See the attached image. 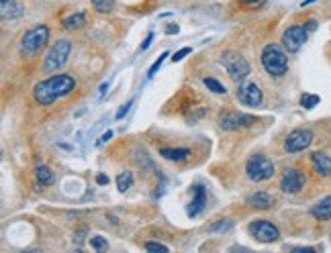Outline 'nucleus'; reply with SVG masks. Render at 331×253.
Instances as JSON below:
<instances>
[{
    "label": "nucleus",
    "mask_w": 331,
    "mask_h": 253,
    "mask_svg": "<svg viewBox=\"0 0 331 253\" xmlns=\"http://www.w3.org/2000/svg\"><path fill=\"white\" fill-rule=\"evenodd\" d=\"M204 86H206L211 92H215V94H225V92H227L225 86L221 84V82H217L215 78H204Z\"/></svg>",
    "instance_id": "obj_21"
},
{
    "label": "nucleus",
    "mask_w": 331,
    "mask_h": 253,
    "mask_svg": "<svg viewBox=\"0 0 331 253\" xmlns=\"http://www.w3.org/2000/svg\"><path fill=\"white\" fill-rule=\"evenodd\" d=\"M84 23H86V17H84V13H78V15L66 17V19L62 21L64 29H78V27H82Z\"/></svg>",
    "instance_id": "obj_18"
},
{
    "label": "nucleus",
    "mask_w": 331,
    "mask_h": 253,
    "mask_svg": "<svg viewBox=\"0 0 331 253\" xmlns=\"http://www.w3.org/2000/svg\"><path fill=\"white\" fill-rule=\"evenodd\" d=\"M206 115V109H198L194 115H188V123H196L200 117H204Z\"/></svg>",
    "instance_id": "obj_31"
},
{
    "label": "nucleus",
    "mask_w": 331,
    "mask_h": 253,
    "mask_svg": "<svg viewBox=\"0 0 331 253\" xmlns=\"http://www.w3.org/2000/svg\"><path fill=\"white\" fill-rule=\"evenodd\" d=\"M305 27H307L309 31H315V29H317V21H307Z\"/></svg>",
    "instance_id": "obj_37"
},
{
    "label": "nucleus",
    "mask_w": 331,
    "mask_h": 253,
    "mask_svg": "<svg viewBox=\"0 0 331 253\" xmlns=\"http://www.w3.org/2000/svg\"><path fill=\"white\" fill-rule=\"evenodd\" d=\"M131 186H133V174H131V172L119 174V178H117V188H119L121 192H127Z\"/></svg>",
    "instance_id": "obj_20"
},
{
    "label": "nucleus",
    "mask_w": 331,
    "mask_h": 253,
    "mask_svg": "<svg viewBox=\"0 0 331 253\" xmlns=\"http://www.w3.org/2000/svg\"><path fill=\"white\" fill-rule=\"evenodd\" d=\"M11 7H13L11 13H3L5 19H9V17L13 19V17H21V15H23V7H21V5H11Z\"/></svg>",
    "instance_id": "obj_29"
},
{
    "label": "nucleus",
    "mask_w": 331,
    "mask_h": 253,
    "mask_svg": "<svg viewBox=\"0 0 331 253\" xmlns=\"http://www.w3.org/2000/svg\"><path fill=\"white\" fill-rule=\"evenodd\" d=\"M319 100H321V98H319L317 94H303V96H301V105H303L305 109H315V107L319 105Z\"/></svg>",
    "instance_id": "obj_22"
},
{
    "label": "nucleus",
    "mask_w": 331,
    "mask_h": 253,
    "mask_svg": "<svg viewBox=\"0 0 331 253\" xmlns=\"http://www.w3.org/2000/svg\"><path fill=\"white\" fill-rule=\"evenodd\" d=\"M166 58H168V52H166V54H161V56H159V58L155 60V64H153V66L149 68V74H147L149 78H153V76H155V72H157V70L161 68V64H163V60H166Z\"/></svg>",
    "instance_id": "obj_26"
},
{
    "label": "nucleus",
    "mask_w": 331,
    "mask_h": 253,
    "mask_svg": "<svg viewBox=\"0 0 331 253\" xmlns=\"http://www.w3.org/2000/svg\"><path fill=\"white\" fill-rule=\"evenodd\" d=\"M305 184H307V178H305V174H303L301 170H297V168L286 170L284 176H282V180H280V188H282V192H286V194H297V192H301V190L305 188Z\"/></svg>",
    "instance_id": "obj_11"
},
{
    "label": "nucleus",
    "mask_w": 331,
    "mask_h": 253,
    "mask_svg": "<svg viewBox=\"0 0 331 253\" xmlns=\"http://www.w3.org/2000/svg\"><path fill=\"white\" fill-rule=\"evenodd\" d=\"M307 37H309V29L305 25H295V27H291V29L284 31L282 45L288 49L291 54H295V52H299V49L305 45Z\"/></svg>",
    "instance_id": "obj_10"
},
{
    "label": "nucleus",
    "mask_w": 331,
    "mask_h": 253,
    "mask_svg": "<svg viewBox=\"0 0 331 253\" xmlns=\"http://www.w3.org/2000/svg\"><path fill=\"white\" fill-rule=\"evenodd\" d=\"M311 162H313V168L319 176L327 178L331 176V158L327 154H323V151H317V154L311 156Z\"/></svg>",
    "instance_id": "obj_14"
},
{
    "label": "nucleus",
    "mask_w": 331,
    "mask_h": 253,
    "mask_svg": "<svg viewBox=\"0 0 331 253\" xmlns=\"http://www.w3.org/2000/svg\"><path fill=\"white\" fill-rule=\"evenodd\" d=\"M190 52H192V49H190V47H182V49H180V52H176V54H174V58H172V62H174V64H178V62H182V60H184L186 56H190Z\"/></svg>",
    "instance_id": "obj_28"
},
{
    "label": "nucleus",
    "mask_w": 331,
    "mask_h": 253,
    "mask_svg": "<svg viewBox=\"0 0 331 253\" xmlns=\"http://www.w3.org/2000/svg\"><path fill=\"white\" fill-rule=\"evenodd\" d=\"M262 66L272 76H284L288 72V58L278 45H266L262 49Z\"/></svg>",
    "instance_id": "obj_2"
},
{
    "label": "nucleus",
    "mask_w": 331,
    "mask_h": 253,
    "mask_svg": "<svg viewBox=\"0 0 331 253\" xmlns=\"http://www.w3.org/2000/svg\"><path fill=\"white\" fill-rule=\"evenodd\" d=\"M225 229H231V221H221L211 225V231H225Z\"/></svg>",
    "instance_id": "obj_30"
},
{
    "label": "nucleus",
    "mask_w": 331,
    "mask_h": 253,
    "mask_svg": "<svg viewBox=\"0 0 331 253\" xmlns=\"http://www.w3.org/2000/svg\"><path fill=\"white\" fill-rule=\"evenodd\" d=\"M145 249H147V251H161V253H168V247L161 245V243H155V241H147V243H145Z\"/></svg>",
    "instance_id": "obj_27"
},
{
    "label": "nucleus",
    "mask_w": 331,
    "mask_h": 253,
    "mask_svg": "<svg viewBox=\"0 0 331 253\" xmlns=\"http://www.w3.org/2000/svg\"><path fill=\"white\" fill-rule=\"evenodd\" d=\"M180 29H178V25H170L168 29H166V33H168V35H176Z\"/></svg>",
    "instance_id": "obj_36"
},
{
    "label": "nucleus",
    "mask_w": 331,
    "mask_h": 253,
    "mask_svg": "<svg viewBox=\"0 0 331 253\" xmlns=\"http://www.w3.org/2000/svg\"><path fill=\"white\" fill-rule=\"evenodd\" d=\"M151 41H153V33H149V35L145 37V41H143V45H141V52H145V49L151 45Z\"/></svg>",
    "instance_id": "obj_34"
},
{
    "label": "nucleus",
    "mask_w": 331,
    "mask_h": 253,
    "mask_svg": "<svg viewBox=\"0 0 331 253\" xmlns=\"http://www.w3.org/2000/svg\"><path fill=\"white\" fill-rule=\"evenodd\" d=\"M37 182L43 184V186L53 184V174H51V170L47 166H39L37 168Z\"/></svg>",
    "instance_id": "obj_19"
},
{
    "label": "nucleus",
    "mask_w": 331,
    "mask_h": 253,
    "mask_svg": "<svg viewBox=\"0 0 331 253\" xmlns=\"http://www.w3.org/2000/svg\"><path fill=\"white\" fill-rule=\"evenodd\" d=\"M247 202H250V207H254L258 211H266L274 205V196H270L268 192H256L247 198Z\"/></svg>",
    "instance_id": "obj_16"
},
{
    "label": "nucleus",
    "mask_w": 331,
    "mask_h": 253,
    "mask_svg": "<svg viewBox=\"0 0 331 253\" xmlns=\"http://www.w3.org/2000/svg\"><path fill=\"white\" fill-rule=\"evenodd\" d=\"M90 3L98 13H110L113 11V0H90Z\"/></svg>",
    "instance_id": "obj_23"
},
{
    "label": "nucleus",
    "mask_w": 331,
    "mask_h": 253,
    "mask_svg": "<svg viewBox=\"0 0 331 253\" xmlns=\"http://www.w3.org/2000/svg\"><path fill=\"white\" fill-rule=\"evenodd\" d=\"M311 215L317 221H329L331 219V196H325L323 200H319L317 205L311 209Z\"/></svg>",
    "instance_id": "obj_15"
},
{
    "label": "nucleus",
    "mask_w": 331,
    "mask_h": 253,
    "mask_svg": "<svg viewBox=\"0 0 331 253\" xmlns=\"http://www.w3.org/2000/svg\"><path fill=\"white\" fill-rule=\"evenodd\" d=\"M90 245H92V249H96V251H106V249H108V241H106L104 237H100V235L92 237V239H90Z\"/></svg>",
    "instance_id": "obj_24"
},
{
    "label": "nucleus",
    "mask_w": 331,
    "mask_h": 253,
    "mask_svg": "<svg viewBox=\"0 0 331 253\" xmlns=\"http://www.w3.org/2000/svg\"><path fill=\"white\" fill-rule=\"evenodd\" d=\"M274 172H276V168H274V164L266 158V156H252L250 160H247V164H245V174H247V178L252 180V182H264V180H270L272 176H274Z\"/></svg>",
    "instance_id": "obj_5"
},
{
    "label": "nucleus",
    "mask_w": 331,
    "mask_h": 253,
    "mask_svg": "<svg viewBox=\"0 0 331 253\" xmlns=\"http://www.w3.org/2000/svg\"><path fill=\"white\" fill-rule=\"evenodd\" d=\"M70 52H72V43L68 39H60V41H55L51 45V49L47 52L45 56V72H55V70H60L66 66L68 58H70Z\"/></svg>",
    "instance_id": "obj_4"
},
{
    "label": "nucleus",
    "mask_w": 331,
    "mask_h": 253,
    "mask_svg": "<svg viewBox=\"0 0 331 253\" xmlns=\"http://www.w3.org/2000/svg\"><path fill=\"white\" fill-rule=\"evenodd\" d=\"M192 194H194V198H192L190 207H188V217H196V215L202 211L204 202H206V190H204V186L194 184V186H192Z\"/></svg>",
    "instance_id": "obj_13"
},
{
    "label": "nucleus",
    "mask_w": 331,
    "mask_h": 253,
    "mask_svg": "<svg viewBox=\"0 0 331 253\" xmlns=\"http://www.w3.org/2000/svg\"><path fill=\"white\" fill-rule=\"evenodd\" d=\"M110 137H113V131H106V133H104V135L100 137V141H98V145H102V143H106V141H108Z\"/></svg>",
    "instance_id": "obj_35"
},
{
    "label": "nucleus",
    "mask_w": 331,
    "mask_h": 253,
    "mask_svg": "<svg viewBox=\"0 0 331 253\" xmlns=\"http://www.w3.org/2000/svg\"><path fill=\"white\" fill-rule=\"evenodd\" d=\"M108 182H110L108 176H104V174H98V176H96V184H98V186H106Z\"/></svg>",
    "instance_id": "obj_33"
},
{
    "label": "nucleus",
    "mask_w": 331,
    "mask_h": 253,
    "mask_svg": "<svg viewBox=\"0 0 331 253\" xmlns=\"http://www.w3.org/2000/svg\"><path fill=\"white\" fill-rule=\"evenodd\" d=\"M250 233H252V237H254L256 241H260V243H274L276 239L280 237L278 227L272 225L270 221H264V219L254 221V223L250 225Z\"/></svg>",
    "instance_id": "obj_8"
},
{
    "label": "nucleus",
    "mask_w": 331,
    "mask_h": 253,
    "mask_svg": "<svg viewBox=\"0 0 331 253\" xmlns=\"http://www.w3.org/2000/svg\"><path fill=\"white\" fill-rule=\"evenodd\" d=\"M159 156L163 160H170V162H182V160H186L190 156V149H184V147H176V149L163 147V149H159Z\"/></svg>",
    "instance_id": "obj_17"
},
{
    "label": "nucleus",
    "mask_w": 331,
    "mask_h": 253,
    "mask_svg": "<svg viewBox=\"0 0 331 253\" xmlns=\"http://www.w3.org/2000/svg\"><path fill=\"white\" fill-rule=\"evenodd\" d=\"M47 39H49V29H47V25H35L33 29H29V31L23 35L21 54L27 56V58H33L35 54H39L41 49L45 47Z\"/></svg>",
    "instance_id": "obj_3"
},
{
    "label": "nucleus",
    "mask_w": 331,
    "mask_h": 253,
    "mask_svg": "<svg viewBox=\"0 0 331 253\" xmlns=\"http://www.w3.org/2000/svg\"><path fill=\"white\" fill-rule=\"evenodd\" d=\"M239 5L245 9H262L266 5V0H239Z\"/></svg>",
    "instance_id": "obj_25"
},
{
    "label": "nucleus",
    "mask_w": 331,
    "mask_h": 253,
    "mask_svg": "<svg viewBox=\"0 0 331 253\" xmlns=\"http://www.w3.org/2000/svg\"><path fill=\"white\" fill-rule=\"evenodd\" d=\"M237 98H239V103L245 105V107H260L264 96H262L260 86L256 82H250V84H239Z\"/></svg>",
    "instance_id": "obj_12"
},
{
    "label": "nucleus",
    "mask_w": 331,
    "mask_h": 253,
    "mask_svg": "<svg viewBox=\"0 0 331 253\" xmlns=\"http://www.w3.org/2000/svg\"><path fill=\"white\" fill-rule=\"evenodd\" d=\"M131 105H133V100H129V103H127L125 107H121V109H119V113H117V119H123V117L129 113V107H131Z\"/></svg>",
    "instance_id": "obj_32"
},
{
    "label": "nucleus",
    "mask_w": 331,
    "mask_h": 253,
    "mask_svg": "<svg viewBox=\"0 0 331 253\" xmlns=\"http://www.w3.org/2000/svg\"><path fill=\"white\" fill-rule=\"evenodd\" d=\"M311 3H315V0H305V3H303V9H305V7H309Z\"/></svg>",
    "instance_id": "obj_39"
},
{
    "label": "nucleus",
    "mask_w": 331,
    "mask_h": 253,
    "mask_svg": "<svg viewBox=\"0 0 331 253\" xmlns=\"http://www.w3.org/2000/svg\"><path fill=\"white\" fill-rule=\"evenodd\" d=\"M256 123V119L252 115H243V113H235V111H225L219 117V125L225 131H237V129H245L252 127Z\"/></svg>",
    "instance_id": "obj_7"
},
{
    "label": "nucleus",
    "mask_w": 331,
    "mask_h": 253,
    "mask_svg": "<svg viewBox=\"0 0 331 253\" xmlns=\"http://www.w3.org/2000/svg\"><path fill=\"white\" fill-rule=\"evenodd\" d=\"M221 64L225 66L229 78L233 82H237V84H241L250 76V64L245 62V58H241L237 54H231V52L223 54V56H221Z\"/></svg>",
    "instance_id": "obj_6"
},
{
    "label": "nucleus",
    "mask_w": 331,
    "mask_h": 253,
    "mask_svg": "<svg viewBox=\"0 0 331 253\" xmlns=\"http://www.w3.org/2000/svg\"><path fill=\"white\" fill-rule=\"evenodd\" d=\"M311 143H313V133L309 129H295L284 139V149L288 154H299V151H305Z\"/></svg>",
    "instance_id": "obj_9"
},
{
    "label": "nucleus",
    "mask_w": 331,
    "mask_h": 253,
    "mask_svg": "<svg viewBox=\"0 0 331 253\" xmlns=\"http://www.w3.org/2000/svg\"><path fill=\"white\" fill-rule=\"evenodd\" d=\"M9 3H11V0H3V7H7Z\"/></svg>",
    "instance_id": "obj_40"
},
{
    "label": "nucleus",
    "mask_w": 331,
    "mask_h": 253,
    "mask_svg": "<svg viewBox=\"0 0 331 253\" xmlns=\"http://www.w3.org/2000/svg\"><path fill=\"white\" fill-rule=\"evenodd\" d=\"M74 88H76V80L72 76H68V74H60V76H51V78L39 82L35 86V90H33V96L37 100V105L49 107L58 98L68 96Z\"/></svg>",
    "instance_id": "obj_1"
},
{
    "label": "nucleus",
    "mask_w": 331,
    "mask_h": 253,
    "mask_svg": "<svg viewBox=\"0 0 331 253\" xmlns=\"http://www.w3.org/2000/svg\"><path fill=\"white\" fill-rule=\"evenodd\" d=\"M106 88H108V84H102V88H100V96L106 92Z\"/></svg>",
    "instance_id": "obj_38"
}]
</instances>
